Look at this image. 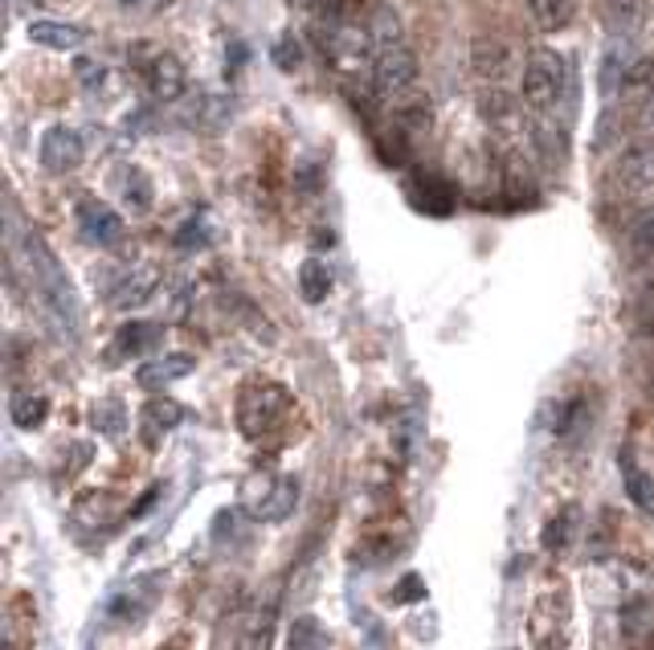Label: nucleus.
Returning a JSON list of instances; mask_svg holds the SVG:
<instances>
[{
  "label": "nucleus",
  "instance_id": "2eb2a0df",
  "mask_svg": "<svg viewBox=\"0 0 654 650\" xmlns=\"http://www.w3.org/2000/svg\"><path fill=\"white\" fill-rule=\"evenodd\" d=\"M160 291V270L156 266H140V270H131L119 287H115V294H110V303L115 307H143L152 294Z\"/></svg>",
  "mask_w": 654,
  "mask_h": 650
},
{
  "label": "nucleus",
  "instance_id": "412c9836",
  "mask_svg": "<svg viewBox=\"0 0 654 650\" xmlns=\"http://www.w3.org/2000/svg\"><path fill=\"white\" fill-rule=\"evenodd\" d=\"M622 483H626L630 503H634L639 511H646V515H654V479L630 459V454H622Z\"/></svg>",
  "mask_w": 654,
  "mask_h": 650
},
{
  "label": "nucleus",
  "instance_id": "f257e3e1",
  "mask_svg": "<svg viewBox=\"0 0 654 650\" xmlns=\"http://www.w3.org/2000/svg\"><path fill=\"white\" fill-rule=\"evenodd\" d=\"M25 254H30V270H33V282H37V294L49 303L58 327L74 332V327H79V299H74V287L66 279V270L58 266V258H54V249L33 230H25Z\"/></svg>",
  "mask_w": 654,
  "mask_h": 650
},
{
  "label": "nucleus",
  "instance_id": "c9c22d12",
  "mask_svg": "<svg viewBox=\"0 0 654 650\" xmlns=\"http://www.w3.org/2000/svg\"><path fill=\"white\" fill-rule=\"evenodd\" d=\"M639 127L642 131H654V94H646L639 107Z\"/></svg>",
  "mask_w": 654,
  "mask_h": 650
},
{
  "label": "nucleus",
  "instance_id": "c85d7f7f",
  "mask_svg": "<svg viewBox=\"0 0 654 650\" xmlns=\"http://www.w3.org/2000/svg\"><path fill=\"white\" fill-rule=\"evenodd\" d=\"M291 650H324V626L315 618H299L291 626Z\"/></svg>",
  "mask_w": 654,
  "mask_h": 650
},
{
  "label": "nucleus",
  "instance_id": "0eeeda50",
  "mask_svg": "<svg viewBox=\"0 0 654 650\" xmlns=\"http://www.w3.org/2000/svg\"><path fill=\"white\" fill-rule=\"evenodd\" d=\"M82 155H86V148H82V136L74 127L58 124L42 136V164L49 172H74L82 164Z\"/></svg>",
  "mask_w": 654,
  "mask_h": 650
},
{
  "label": "nucleus",
  "instance_id": "a878e982",
  "mask_svg": "<svg viewBox=\"0 0 654 650\" xmlns=\"http://www.w3.org/2000/svg\"><path fill=\"white\" fill-rule=\"evenodd\" d=\"M49 414V402L46 397H37V393H21L13 402V426L16 430H37Z\"/></svg>",
  "mask_w": 654,
  "mask_h": 650
},
{
  "label": "nucleus",
  "instance_id": "b1692460",
  "mask_svg": "<svg viewBox=\"0 0 654 650\" xmlns=\"http://www.w3.org/2000/svg\"><path fill=\"white\" fill-rule=\"evenodd\" d=\"M299 291H303L307 303H324L327 291H331V270L319 258H307V263L299 266Z\"/></svg>",
  "mask_w": 654,
  "mask_h": 650
},
{
  "label": "nucleus",
  "instance_id": "ddd939ff",
  "mask_svg": "<svg viewBox=\"0 0 654 650\" xmlns=\"http://www.w3.org/2000/svg\"><path fill=\"white\" fill-rule=\"evenodd\" d=\"M295 499H299V483L279 479V483H270L266 496H258V503L249 508V515H254L258 524H282V520L295 511Z\"/></svg>",
  "mask_w": 654,
  "mask_h": 650
},
{
  "label": "nucleus",
  "instance_id": "c756f323",
  "mask_svg": "<svg viewBox=\"0 0 654 650\" xmlns=\"http://www.w3.org/2000/svg\"><path fill=\"white\" fill-rule=\"evenodd\" d=\"M91 421H94V430H103V433H124V409H119V402L94 405Z\"/></svg>",
  "mask_w": 654,
  "mask_h": 650
},
{
  "label": "nucleus",
  "instance_id": "2f4dec72",
  "mask_svg": "<svg viewBox=\"0 0 654 650\" xmlns=\"http://www.w3.org/2000/svg\"><path fill=\"white\" fill-rule=\"evenodd\" d=\"M569 524H573V511H561L557 520H548L545 548H564V541H569Z\"/></svg>",
  "mask_w": 654,
  "mask_h": 650
},
{
  "label": "nucleus",
  "instance_id": "7ed1b4c3",
  "mask_svg": "<svg viewBox=\"0 0 654 650\" xmlns=\"http://www.w3.org/2000/svg\"><path fill=\"white\" fill-rule=\"evenodd\" d=\"M291 409V393L279 385V381H249L237 397V430L246 438H258V433L275 430Z\"/></svg>",
  "mask_w": 654,
  "mask_h": 650
},
{
  "label": "nucleus",
  "instance_id": "1a4fd4ad",
  "mask_svg": "<svg viewBox=\"0 0 654 650\" xmlns=\"http://www.w3.org/2000/svg\"><path fill=\"white\" fill-rule=\"evenodd\" d=\"M79 225H82V237L94 242V246H115V242L124 237V217L115 213L110 205L94 201V197H86V201L79 205Z\"/></svg>",
  "mask_w": 654,
  "mask_h": 650
},
{
  "label": "nucleus",
  "instance_id": "473e14b6",
  "mask_svg": "<svg viewBox=\"0 0 654 650\" xmlns=\"http://www.w3.org/2000/svg\"><path fill=\"white\" fill-rule=\"evenodd\" d=\"M418 597H425V581H421L418 573L401 577V581H397V589H393V602H397V605H409V602H418Z\"/></svg>",
  "mask_w": 654,
  "mask_h": 650
},
{
  "label": "nucleus",
  "instance_id": "6e6552de",
  "mask_svg": "<svg viewBox=\"0 0 654 650\" xmlns=\"http://www.w3.org/2000/svg\"><path fill=\"white\" fill-rule=\"evenodd\" d=\"M470 70L483 82H503L515 70V54L503 37H475L470 42Z\"/></svg>",
  "mask_w": 654,
  "mask_h": 650
},
{
  "label": "nucleus",
  "instance_id": "f3484780",
  "mask_svg": "<svg viewBox=\"0 0 654 650\" xmlns=\"http://www.w3.org/2000/svg\"><path fill=\"white\" fill-rule=\"evenodd\" d=\"M369 33H373V42L381 49H389V46H406L401 37H406V30H401V16H397V9H389L385 0H373L369 4Z\"/></svg>",
  "mask_w": 654,
  "mask_h": 650
},
{
  "label": "nucleus",
  "instance_id": "9b49d317",
  "mask_svg": "<svg viewBox=\"0 0 654 650\" xmlns=\"http://www.w3.org/2000/svg\"><path fill=\"white\" fill-rule=\"evenodd\" d=\"M143 74H148V91L156 94L160 103H176L185 94V62L176 54H156Z\"/></svg>",
  "mask_w": 654,
  "mask_h": 650
},
{
  "label": "nucleus",
  "instance_id": "393cba45",
  "mask_svg": "<svg viewBox=\"0 0 654 650\" xmlns=\"http://www.w3.org/2000/svg\"><path fill=\"white\" fill-rule=\"evenodd\" d=\"M622 94H634V98H646L654 94V58L651 54H634V62L622 78Z\"/></svg>",
  "mask_w": 654,
  "mask_h": 650
},
{
  "label": "nucleus",
  "instance_id": "423d86ee",
  "mask_svg": "<svg viewBox=\"0 0 654 650\" xmlns=\"http://www.w3.org/2000/svg\"><path fill=\"white\" fill-rule=\"evenodd\" d=\"M618 185L626 193H651L654 188V140L642 136V140H630L618 152Z\"/></svg>",
  "mask_w": 654,
  "mask_h": 650
},
{
  "label": "nucleus",
  "instance_id": "bb28decb",
  "mask_svg": "<svg viewBox=\"0 0 654 650\" xmlns=\"http://www.w3.org/2000/svg\"><path fill=\"white\" fill-rule=\"evenodd\" d=\"M397 124L406 127L409 136H425L430 124H434V107H430V98H409L397 107Z\"/></svg>",
  "mask_w": 654,
  "mask_h": 650
},
{
  "label": "nucleus",
  "instance_id": "f03ea898",
  "mask_svg": "<svg viewBox=\"0 0 654 650\" xmlns=\"http://www.w3.org/2000/svg\"><path fill=\"white\" fill-rule=\"evenodd\" d=\"M319 42H324L327 58H331L336 70H343V74H364V70H369V74H373L376 42L364 21L348 16L340 25H327V30H319Z\"/></svg>",
  "mask_w": 654,
  "mask_h": 650
},
{
  "label": "nucleus",
  "instance_id": "4c0bfd02",
  "mask_svg": "<svg viewBox=\"0 0 654 650\" xmlns=\"http://www.w3.org/2000/svg\"><path fill=\"white\" fill-rule=\"evenodd\" d=\"M124 4H136V0H124Z\"/></svg>",
  "mask_w": 654,
  "mask_h": 650
},
{
  "label": "nucleus",
  "instance_id": "6ab92c4d",
  "mask_svg": "<svg viewBox=\"0 0 654 650\" xmlns=\"http://www.w3.org/2000/svg\"><path fill=\"white\" fill-rule=\"evenodd\" d=\"M30 42H37V46L46 49H79L82 30L79 25H66V21H33Z\"/></svg>",
  "mask_w": 654,
  "mask_h": 650
},
{
  "label": "nucleus",
  "instance_id": "dca6fc26",
  "mask_svg": "<svg viewBox=\"0 0 654 650\" xmlns=\"http://www.w3.org/2000/svg\"><path fill=\"white\" fill-rule=\"evenodd\" d=\"M160 344H164V327L160 324H127L119 327V336H115V352H124V357H148V352H156Z\"/></svg>",
  "mask_w": 654,
  "mask_h": 650
},
{
  "label": "nucleus",
  "instance_id": "7c9ffc66",
  "mask_svg": "<svg viewBox=\"0 0 654 650\" xmlns=\"http://www.w3.org/2000/svg\"><path fill=\"white\" fill-rule=\"evenodd\" d=\"M479 111H483L487 119H507L515 111L512 94L507 91H483V98H479Z\"/></svg>",
  "mask_w": 654,
  "mask_h": 650
},
{
  "label": "nucleus",
  "instance_id": "f8f14e48",
  "mask_svg": "<svg viewBox=\"0 0 654 650\" xmlns=\"http://www.w3.org/2000/svg\"><path fill=\"white\" fill-rule=\"evenodd\" d=\"M185 421V405H176L172 397H152V402L143 405L140 414V430H143V442L148 446H156L160 438L168 430H176Z\"/></svg>",
  "mask_w": 654,
  "mask_h": 650
},
{
  "label": "nucleus",
  "instance_id": "4be33fe9",
  "mask_svg": "<svg viewBox=\"0 0 654 650\" xmlns=\"http://www.w3.org/2000/svg\"><path fill=\"white\" fill-rule=\"evenodd\" d=\"M275 614H279V597H266L262 610L249 618L246 635L237 642V650H270V635H275Z\"/></svg>",
  "mask_w": 654,
  "mask_h": 650
},
{
  "label": "nucleus",
  "instance_id": "72a5a7b5",
  "mask_svg": "<svg viewBox=\"0 0 654 650\" xmlns=\"http://www.w3.org/2000/svg\"><path fill=\"white\" fill-rule=\"evenodd\" d=\"M275 62H279V70H295L299 66V46L291 37H282L279 46H275Z\"/></svg>",
  "mask_w": 654,
  "mask_h": 650
},
{
  "label": "nucleus",
  "instance_id": "20e7f679",
  "mask_svg": "<svg viewBox=\"0 0 654 650\" xmlns=\"http://www.w3.org/2000/svg\"><path fill=\"white\" fill-rule=\"evenodd\" d=\"M519 91H524V103L532 111H552L564 98V91H569V62L557 49H536L528 66H524Z\"/></svg>",
  "mask_w": 654,
  "mask_h": 650
},
{
  "label": "nucleus",
  "instance_id": "9d476101",
  "mask_svg": "<svg viewBox=\"0 0 654 650\" xmlns=\"http://www.w3.org/2000/svg\"><path fill=\"white\" fill-rule=\"evenodd\" d=\"M602 25L614 42L639 37L646 25V0H602Z\"/></svg>",
  "mask_w": 654,
  "mask_h": 650
},
{
  "label": "nucleus",
  "instance_id": "aec40b11",
  "mask_svg": "<svg viewBox=\"0 0 654 650\" xmlns=\"http://www.w3.org/2000/svg\"><path fill=\"white\" fill-rule=\"evenodd\" d=\"M630 62H634L630 42H618V46L606 49V58H602V94H606V98L622 94V78L626 70H630Z\"/></svg>",
  "mask_w": 654,
  "mask_h": 650
},
{
  "label": "nucleus",
  "instance_id": "e433bc0d",
  "mask_svg": "<svg viewBox=\"0 0 654 650\" xmlns=\"http://www.w3.org/2000/svg\"><path fill=\"white\" fill-rule=\"evenodd\" d=\"M287 4H299V9H307V4H319V0H287Z\"/></svg>",
  "mask_w": 654,
  "mask_h": 650
},
{
  "label": "nucleus",
  "instance_id": "a211bd4d",
  "mask_svg": "<svg viewBox=\"0 0 654 650\" xmlns=\"http://www.w3.org/2000/svg\"><path fill=\"white\" fill-rule=\"evenodd\" d=\"M188 372H192V357H188V352H168V357L143 364V369H140V385L143 388H164V385H172V381L188 376Z\"/></svg>",
  "mask_w": 654,
  "mask_h": 650
},
{
  "label": "nucleus",
  "instance_id": "5701e85b",
  "mask_svg": "<svg viewBox=\"0 0 654 650\" xmlns=\"http://www.w3.org/2000/svg\"><path fill=\"white\" fill-rule=\"evenodd\" d=\"M528 13L540 30H564L576 13V0H528Z\"/></svg>",
  "mask_w": 654,
  "mask_h": 650
},
{
  "label": "nucleus",
  "instance_id": "cd10ccee",
  "mask_svg": "<svg viewBox=\"0 0 654 650\" xmlns=\"http://www.w3.org/2000/svg\"><path fill=\"white\" fill-rule=\"evenodd\" d=\"M630 246L639 249L642 258H654V209H642L630 221Z\"/></svg>",
  "mask_w": 654,
  "mask_h": 650
},
{
  "label": "nucleus",
  "instance_id": "39448f33",
  "mask_svg": "<svg viewBox=\"0 0 654 650\" xmlns=\"http://www.w3.org/2000/svg\"><path fill=\"white\" fill-rule=\"evenodd\" d=\"M418 82V58L409 46H389L376 49V66H373V91L376 98L385 103H401Z\"/></svg>",
  "mask_w": 654,
  "mask_h": 650
},
{
  "label": "nucleus",
  "instance_id": "f704fd0d",
  "mask_svg": "<svg viewBox=\"0 0 654 650\" xmlns=\"http://www.w3.org/2000/svg\"><path fill=\"white\" fill-rule=\"evenodd\" d=\"M103 74H107V70H103L98 62H91V58H79V78L86 82V86H94V82H103Z\"/></svg>",
  "mask_w": 654,
  "mask_h": 650
},
{
  "label": "nucleus",
  "instance_id": "4468645a",
  "mask_svg": "<svg viewBox=\"0 0 654 650\" xmlns=\"http://www.w3.org/2000/svg\"><path fill=\"white\" fill-rule=\"evenodd\" d=\"M622 635L630 650H654V597H639L626 605Z\"/></svg>",
  "mask_w": 654,
  "mask_h": 650
}]
</instances>
